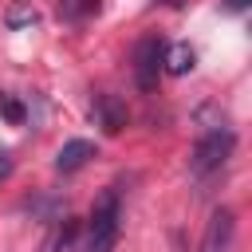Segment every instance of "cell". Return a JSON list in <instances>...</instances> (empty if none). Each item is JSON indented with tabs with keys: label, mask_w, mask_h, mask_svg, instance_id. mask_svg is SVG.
Segmentation results:
<instances>
[{
	"label": "cell",
	"mask_w": 252,
	"mask_h": 252,
	"mask_svg": "<svg viewBox=\"0 0 252 252\" xmlns=\"http://www.w3.org/2000/svg\"><path fill=\"white\" fill-rule=\"evenodd\" d=\"M8 177H12V154L0 150V181H8Z\"/></svg>",
	"instance_id": "7c38bea8"
},
{
	"label": "cell",
	"mask_w": 252,
	"mask_h": 252,
	"mask_svg": "<svg viewBox=\"0 0 252 252\" xmlns=\"http://www.w3.org/2000/svg\"><path fill=\"white\" fill-rule=\"evenodd\" d=\"M102 0H59V20L63 24H83L91 16H98Z\"/></svg>",
	"instance_id": "ba28073f"
},
{
	"label": "cell",
	"mask_w": 252,
	"mask_h": 252,
	"mask_svg": "<svg viewBox=\"0 0 252 252\" xmlns=\"http://www.w3.org/2000/svg\"><path fill=\"white\" fill-rule=\"evenodd\" d=\"M75 228H79V224H75V220H67V217H63V220H55V232L47 236L43 252H63V248L75 240Z\"/></svg>",
	"instance_id": "30bf717a"
},
{
	"label": "cell",
	"mask_w": 252,
	"mask_h": 252,
	"mask_svg": "<svg viewBox=\"0 0 252 252\" xmlns=\"http://www.w3.org/2000/svg\"><path fill=\"white\" fill-rule=\"evenodd\" d=\"M224 8H228V12H244V8H248V0H224Z\"/></svg>",
	"instance_id": "4fadbf2b"
},
{
	"label": "cell",
	"mask_w": 252,
	"mask_h": 252,
	"mask_svg": "<svg viewBox=\"0 0 252 252\" xmlns=\"http://www.w3.org/2000/svg\"><path fill=\"white\" fill-rule=\"evenodd\" d=\"M122 236V197L118 189H102L98 201L91 205V217H87V240H83V252H114Z\"/></svg>",
	"instance_id": "6da1fadb"
},
{
	"label": "cell",
	"mask_w": 252,
	"mask_h": 252,
	"mask_svg": "<svg viewBox=\"0 0 252 252\" xmlns=\"http://www.w3.org/2000/svg\"><path fill=\"white\" fill-rule=\"evenodd\" d=\"M232 146H236V134H232L228 126L205 130V134L193 142V150H189V173H193V177H209V173H217V169L228 161Z\"/></svg>",
	"instance_id": "7a4b0ae2"
},
{
	"label": "cell",
	"mask_w": 252,
	"mask_h": 252,
	"mask_svg": "<svg viewBox=\"0 0 252 252\" xmlns=\"http://www.w3.org/2000/svg\"><path fill=\"white\" fill-rule=\"evenodd\" d=\"M91 114H94V122H98L106 134H122V130H126V122H130V110H126V102H122L118 94H110V91L94 94V102H91Z\"/></svg>",
	"instance_id": "5b68a950"
},
{
	"label": "cell",
	"mask_w": 252,
	"mask_h": 252,
	"mask_svg": "<svg viewBox=\"0 0 252 252\" xmlns=\"http://www.w3.org/2000/svg\"><path fill=\"white\" fill-rule=\"evenodd\" d=\"M32 24H39V12H35L32 4H24V0H20V4H12V8L4 12V28H8V32L32 28Z\"/></svg>",
	"instance_id": "9c48e42d"
},
{
	"label": "cell",
	"mask_w": 252,
	"mask_h": 252,
	"mask_svg": "<svg viewBox=\"0 0 252 252\" xmlns=\"http://www.w3.org/2000/svg\"><path fill=\"white\" fill-rule=\"evenodd\" d=\"M161 59H165V39L161 35H142L134 43V83L142 94H150L158 87V75H161Z\"/></svg>",
	"instance_id": "3957f363"
},
{
	"label": "cell",
	"mask_w": 252,
	"mask_h": 252,
	"mask_svg": "<svg viewBox=\"0 0 252 252\" xmlns=\"http://www.w3.org/2000/svg\"><path fill=\"white\" fill-rule=\"evenodd\" d=\"M193 63H197L193 47H189V43H173V47H165L161 71H169V75H189V71H193Z\"/></svg>",
	"instance_id": "52a82bcc"
},
{
	"label": "cell",
	"mask_w": 252,
	"mask_h": 252,
	"mask_svg": "<svg viewBox=\"0 0 252 252\" xmlns=\"http://www.w3.org/2000/svg\"><path fill=\"white\" fill-rule=\"evenodd\" d=\"M0 118H4L8 126H24L28 110H24V102H20L16 94H0Z\"/></svg>",
	"instance_id": "8fae6325"
},
{
	"label": "cell",
	"mask_w": 252,
	"mask_h": 252,
	"mask_svg": "<svg viewBox=\"0 0 252 252\" xmlns=\"http://www.w3.org/2000/svg\"><path fill=\"white\" fill-rule=\"evenodd\" d=\"M94 154H98V150H94L91 138H71V142L59 146V154H55V169H59V173H75V169H83Z\"/></svg>",
	"instance_id": "8992f818"
},
{
	"label": "cell",
	"mask_w": 252,
	"mask_h": 252,
	"mask_svg": "<svg viewBox=\"0 0 252 252\" xmlns=\"http://www.w3.org/2000/svg\"><path fill=\"white\" fill-rule=\"evenodd\" d=\"M232 232H236V217L232 209H213L209 224H205V236H201V252H228L232 248Z\"/></svg>",
	"instance_id": "277c9868"
}]
</instances>
